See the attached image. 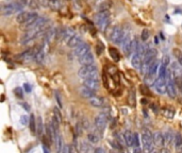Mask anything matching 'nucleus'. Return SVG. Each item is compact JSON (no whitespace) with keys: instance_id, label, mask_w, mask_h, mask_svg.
I'll return each instance as SVG.
<instances>
[{"instance_id":"25","label":"nucleus","mask_w":182,"mask_h":153,"mask_svg":"<svg viewBox=\"0 0 182 153\" xmlns=\"http://www.w3.org/2000/svg\"><path fill=\"white\" fill-rule=\"evenodd\" d=\"M174 145H175L176 150L177 151H182V136H181V134H179V133L175 134Z\"/></svg>"},{"instance_id":"17","label":"nucleus","mask_w":182,"mask_h":153,"mask_svg":"<svg viewBox=\"0 0 182 153\" xmlns=\"http://www.w3.org/2000/svg\"><path fill=\"white\" fill-rule=\"evenodd\" d=\"M83 43V40H82V37L80 36L79 34H75L74 36H71L70 38H69L67 42H66V45L68 46L69 48H76L78 47V46L80 45V44H82Z\"/></svg>"},{"instance_id":"46","label":"nucleus","mask_w":182,"mask_h":153,"mask_svg":"<svg viewBox=\"0 0 182 153\" xmlns=\"http://www.w3.org/2000/svg\"><path fill=\"white\" fill-rule=\"evenodd\" d=\"M21 106H24V108H26L27 111H30V106L28 104H25V103H21Z\"/></svg>"},{"instance_id":"41","label":"nucleus","mask_w":182,"mask_h":153,"mask_svg":"<svg viewBox=\"0 0 182 153\" xmlns=\"http://www.w3.org/2000/svg\"><path fill=\"white\" fill-rule=\"evenodd\" d=\"M135 95H134V92H131V94H130L129 96V102L130 104H131L132 106H134V102H135Z\"/></svg>"},{"instance_id":"26","label":"nucleus","mask_w":182,"mask_h":153,"mask_svg":"<svg viewBox=\"0 0 182 153\" xmlns=\"http://www.w3.org/2000/svg\"><path fill=\"white\" fill-rule=\"evenodd\" d=\"M164 137H165V146H168L172 143H174L175 135L170 130H167L166 132L164 133Z\"/></svg>"},{"instance_id":"19","label":"nucleus","mask_w":182,"mask_h":153,"mask_svg":"<svg viewBox=\"0 0 182 153\" xmlns=\"http://www.w3.org/2000/svg\"><path fill=\"white\" fill-rule=\"evenodd\" d=\"M29 15H30V12L21 11V12H19L18 13L17 17H16V21H17L19 25H24L27 21V19H28V17H29Z\"/></svg>"},{"instance_id":"14","label":"nucleus","mask_w":182,"mask_h":153,"mask_svg":"<svg viewBox=\"0 0 182 153\" xmlns=\"http://www.w3.org/2000/svg\"><path fill=\"white\" fill-rule=\"evenodd\" d=\"M153 139H154V145L158 148H162L165 146V137H164V133L157 131L153 133Z\"/></svg>"},{"instance_id":"8","label":"nucleus","mask_w":182,"mask_h":153,"mask_svg":"<svg viewBox=\"0 0 182 153\" xmlns=\"http://www.w3.org/2000/svg\"><path fill=\"white\" fill-rule=\"evenodd\" d=\"M167 94L170 98L175 99L177 97V89H176V83H175L174 78L172 74L167 72Z\"/></svg>"},{"instance_id":"24","label":"nucleus","mask_w":182,"mask_h":153,"mask_svg":"<svg viewBox=\"0 0 182 153\" xmlns=\"http://www.w3.org/2000/svg\"><path fill=\"white\" fill-rule=\"evenodd\" d=\"M47 6L52 11H58L61 8L60 0H47Z\"/></svg>"},{"instance_id":"38","label":"nucleus","mask_w":182,"mask_h":153,"mask_svg":"<svg viewBox=\"0 0 182 153\" xmlns=\"http://www.w3.org/2000/svg\"><path fill=\"white\" fill-rule=\"evenodd\" d=\"M141 146V141H140V136L137 133H134V136H133V147H140Z\"/></svg>"},{"instance_id":"42","label":"nucleus","mask_w":182,"mask_h":153,"mask_svg":"<svg viewBox=\"0 0 182 153\" xmlns=\"http://www.w3.org/2000/svg\"><path fill=\"white\" fill-rule=\"evenodd\" d=\"M24 89H25V92H31V90H32L31 85H30L29 83H25L24 84Z\"/></svg>"},{"instance_id":"34","label":"nucleus","mask_w":182,"mask_h":153,"mask_svg":"<svg viewBox=\"0 0 182 153\" xmlns=\"http://www.w3.org/2000/svg\"><path fill=\"white\" fill-rule=\"evenodd\" d=\"M174 54L176 56V58H177V61H178V63H179V65H181L182 66V51L180 50V49H175Z\"/></svg>"},{"instance_id":"37","label":"nucleus","mask_w":182,"mask_h":153,"mask_svg":"<svg viewBox=\"0 0 182 153\" xmlns=\"http://www.w3.org/2000/svg\"><path fill=\"white\" fill-rule=\"evenodd\" d=\"M103 49H104V45L101 42H98L97 45H96V51H97L98 56H100L101 53L103 52Z\"/></svg>"},{"instance_id":"40","label":"nucleus","mask_w":182,"mask_h":153,"mask_svg":"<svg viewBox=\"0 0 182 153\" xmlns=\"http://www.w3.org/2000/svg\"><path fill=\"white\" fill-rule=\"evenodd\" d=\"M161 63L164 64V65H167V66H168L169 63H170V58H169L168 56H164L163 58H162V60H161Z\"/></svg>"},{"instance_id":"22","label":"nucleus","mask_w":182,"mask_h":153,"mask_svg":"<svg viewBox=\"0 0 182 153\" xmlns=\"http://www.w3.org/2000/svg\"><path fill=\"white\" fill-rule=\"evenodd\" d=\"M44 130H45V126H44V123H43L42 117H37V119H36V133L40 137H42L43 136Z\"/></svg>"},{"instance_id":"32","label":"nucleus","mask_w":182,"mask_h":153,"mask_svg":"<svg viewBox=\"0 0 182 153\" xmlns=\"http://www.w3.org/2000/svg\"><path fill=\"white\" fill-rule=\"evenodd\" d=\"M149 36H150V33H149V30L148 29H144L142 31V34H141V40H142V42H147L148 38H149Z\"/></svg>"},{"instance_id":"12","label":"nucleus","mask_w":182,"mask_h":153,"mask_svg":"<svg viewBox=\"0 0 182 153\" xmlns=\"http://www.w3.org/2000/svg\"><path fill=\"white\" fill-rule=\"evenodd\" d=\"M90 50H91L90 45H88V44H86V43H82V44H80L78 47L75 48L74 54L77 56V58H80V56H84L85 53L88 52Z\"/></svg>"},{"instance_id":"36","label":"nucleus","mask_w":182,"mask_h":153,"mask_svg":"<svg viewBox=\"0 0 182 153\" xmlns=\"http://www.w3.org/2000/svg\"><path fill=\"white\" fill-rule=\"evenodd\" d=\"M14 94H15V96L18 99H22L24 98V90H22L21 87H16L15 89H14Z\"/></svg>"},{"instance_id":"10","label":"nucleus","mask_w":182,"mask_h":153,"mask_svg":"<svg viewBox=\"0 0 182 153\" xmlns=\"http://www.w3.org/2000/svg\"><path fill=\"white\" fill-rule=\"evenodd\" d=\"M131 64L134 68L141 69L143 67V64H144V56L138 52H134L131 58Z\"/></svg>"},{"instance_id":"5","label":"nucleus","mask_w":182,"mask_h":153,"mask_svg":"<svg viewBox=\"0 0 182 153\" xmlns=\"http://www.w3.org/2000/svg\"><path fill=\"white\" fill-rule=\"evenodd\" d=\"M123 50L126 56H130L132 53H134L137 49V46H138V42H137L136 38H132V40H127L126 43L123 44Z\"/></svg>"},{"instance_id":"44","label":"nucleus","mask_w":182,"mask_h":153,"mask_svg":"<svg viewBox=\"0 0 182 153\" xmlns=\"http://www.w3.org/2000/svg\"><path fill=\"white\" fill-rule=\"evenodd\" d=\"M150 108H151V110H153V112H154V113H159V108H158V105H157V104H154V103H151V104H150Z\"/></svg>"},{"instance_id":"6","label":"nucleus","mask_w":182,"mask_h":153,"mask_svg":"<svg viewBox=\"0 0 182 153\" xmlns=\"http://www.w3.org/2000/svg\"><path fill=\"white\" fill-rule=\"evenodd\" d=\"M34 38H38V32H37L36 28H31L28 31L24 33V35L20 38V45L26 46L27 44H29L30 42L34 40Z\"/></svg>"},{"instance_id":"13","label":"nucleus","mask_w":182,"mask_h":153,"mask_svg":"<svg viewBox=\"0 0 182 153\" xmlns=\"http://www.w3.org/2000/svg\"><path fill=\"white\" fill-rule=\"evenodd\" d=\"M78 62H79L80 65H88V64H93L94 63V54L92 53V51H88L84 54V56L78 58Z\"/></svg>"},{"instance_id":"39","label":"nucleus","mask_w":182,"mask_h":153,"mask_svg":"<svg viewBox=\"0 0 182 153\" xmlns=\"http://www.w3.org/2000/svg\"><path fill=\"white\" fill-rule=\"evenodd\" d=\"M29 121H30V117H28L27 115H22L20 117V123L22 126H26V124H29Z\"/></svg>"},{"instance_id":"3","label":"nucleus","mask_w":182,"mask_h":153,"mask_svg":"<svg viewBox=\"0 0 182 153\" xmlns=\"http://www.w3.org/2000/svg\"><path fill=\"white\" fill-rule=\"evenodd\" d=\"M110 119H111V114L109 113L108 111L100 113L98 116H96L95 119H94V124H95L96 129H97L99 132L102 133L103 131H104V129H106L107 124H108Z\"/></svg>"},{"instance_id":"48","label":"nucleus","mask_w":182,"mask_h":153,"mask_svg":"<svg viewBox=\"0 0 182 153\" xmlns=\"http://www.w3.org/2000/svg\"><path fill=\"white\" fill-rule=\"evenodd\" d=\"M141 102H142V104H147L148 101H147V99H144V98H143L142 100H141Z\"/></svg>"},{"instance_id":"28","label":"nucleus","mask_w":182,"mask_h":153,"mask_svg":"<svg viewBox=\"0 0 182 153\" xmlns=\"http://www.w3.org/2000/svg\"><path fill=\"white\" fill-rule=\"evenodd\" d=\"M167 65H164V64L160 63V67H159V76H162V78H166L167 79Z\"/></svg>"},{"instance_id":"7","label":"nucleus","mask_w":182,"mask_h":153,"mask_svg":"<svg viewBox=\"0 0 182 153\" xmlns=\"http://www.w3.org/2000/svg\"><path fill=\"white\" fill-rule=\"evenodd\" d=\"M153 86L154 89L160 95H164L167 92V79L166 78H162V76H158L154 82H153Z\"/></svg>"},{"instance_id":"30","label":"nucleus","mask_w":182,"mask_h":153,"mask_svg":"<svg viewBox=\"0 0 182 153\" xmlns=\"http://www.w3.org/2000/svg\"><path fill=\"white\" fill-rule=\"evenodd\" d=\"M87 140H88L91 144H94V145H95V144L99 143V137H98L95 133H90V134L87 135Z\"/></svg>"},{"instance_id":"45","label":"nucleus","mask_w":182,"mask_h":153,"mask_svg":"<svg viewBox=\"0 0 182 153\" xmlns=\"http://www.w3.org/2000/svg\"><path fill=\"white\" fill-rule=\"evenodd\" d=\"M95 152H97V153H99V152H106V150L103 148H96L95 149Z\"/></svg>"},{"instance_id":"27","label":"nucleus","mask_w":182,"mask_h":153,"mask_svg":"<svg viewBox=\"0 0 182 153\" xmlns=\"http://www.w3.org/2000/svg\"><path fill=\"white\" fill-rule=\"evenodd\" d=\"M80 152H92V151H95V149H93L91 147V145H88L87 143L85 141H82L81 145H80V149H79Z\"/></svg>"},{"instance_id":"18","label":"nucleus","mask_w":182,"mask_h":153,"mask_svg":"<svg viewBox=\"0 0 182 153\" xmlns=\"http://www.w3.org/2000/svg\"><path fill=\"white\" fill-rule=\"evenodd\" d=\"M79 92L80 95L82 96L83 98H87V99H90V98L94 97L95 95V90L91 89V88H88V87H86L85 85L82 84V86L79 88Z\"/></svg>"},{"instance_id":"31","label":"nucleus","mask_w":182,"mask_h":153,"mask_svg":"<svg viewBox=\"0 0 182 153\" xmlns=\"http://www.w3.org/2000/svg\"><path fill=\"white\" fill-rule=\"evenodd\" d=\"M52 117L54 119H57L59 122L61 123V121H62V114H61V112H60V108H53V115H52Z\"/></svg>"},{"instance_id":"20","label":"nucleus","mask_w":182,"mask_h":153,"mask_svg":"<svg viewBox=\"0 0 182 153\" xmlns=\"http://www.w3.org/2000/svg\"><path fill=\"white\" fill-rule=\"evenodd\" d=\"M109 54H110V56H111V58L114 62L120 61V54H119V51L117 50L116 48H114V47L109 48Z\"/></svg>"},{"instance_id":"47","label":"nucleus","mask_w":182,"mask_h":153,"mask_svg":"<svg viewBox=\"0 0 182 153\" xmlns=\"http://www.w3.org/2000/svg\"><path fill=\"white\" fill-rule=\"evenodd\" d=\"M56 97H57V100H58V103H59V105H60V108H62V103H61V100L59 99V96H58V94L56 95Z\"/></svg>"},{"instance_id":"33","label":"nucleus","mask_w":182,"mask_h":153,"mask_svg":"<svg viewBox=\"0 0 182 153\" xmlns=\"http://www.w3.org/2000/svg\"><path fill=\"white\" fill-rule=\"evenodd\" d=\"M111 8V3L109 1H103L101 4H99L98 6V11H108L109 9Z\"/></svg>"},{"instance_id":"9","label":"nucleus","mask_w":182,"mask_h":153,"mask_svg":"<svg viewBox=\"0 0 182 153\" xmlns=\"http://www.w3.org/2000/svg\"><path fill=\"white\" fill-rule=\"evenodd\" d=\"M38 18H40V16H38V14H37L36 12H30L29 17H28V19H27L26 22L22 25L21 29L29 30V29H31V28H33L34 25H35V22H36Z\"/></svg>"},{"instance_id":"4","label":"nucleus","mask_w":182,"mask_h":153,"mask_svg":"<svg viewBox=\"0 0 182 153\" xmlns=\"http://www.w3.org/2000/svg\"><path fill=\"white\" fill-rule=\"evenodd\" d=\"M96 71H98V69H97V66L94 63L88 64V65H82L81 68L78 70V76L81 79H86L91 74Z\"/></svg>"},{"instance_id":"21","label":"nucleus","mask_w":182,"mask_h":153,"mask_svg":"<svg viewBox=\"0 0 182 153\" xmlns=\"http://www.w3.org/2000/svg\"><path fill=\"white\" fill-rule=\"evenodd\" d=\"M133 136H134V133H132L130 130H126L125 131L124 137H125V140H126L127 146H129V147L133 146Z\"/></svg>"},{"instance_id":"29","label":"nucleus","mask_w":182,"mask_h":153,"mask_svg":"<svg viewBox=\"0 0 182 153\" xmlns=\"http://www.w3.org/2000/svg\"><path fill=\"white\" fill-rule=\"evenodd\" d=\"M29 127L32 133H36V119H35L34 115L32 114L30 116V121H29Z\"/></svg>"},{"instance_id":"35","label":"nucleus","mask_w":182,"mask_h":153,"mask_svg":"<svg viewBox=\"0 0 182 153\" xmlns=\"http://www.w3.org/2000/svg\"><path fill=\"white\" fill-rule=\"evenodd\" d=\"M164 116L166 117L167 119H173L175 116V111L174 110H169V108H166L164 110Z\"/></svg>"},{"instance_id":"2","label":"nucleus","mask_w":182,"mask_h":153,"mask_svg":"<svg viewBox=\"0 0 182 153\" xmlns=\"http://www.w3.org/2000/svg\"><path fill=\"white\" fill-rule=\"evenodd\" d=\"M142 143L144 150L148 152H152L154 150V139H153V133L150 130L145 129L142 133Z\"/></svg>"},{"instance_id":"23","label":"nucleus","mask_w":182,"mask_h":153,"mask_svg":"<svg viewBox=\"0 0 182 153\" xmlns=\"http://www.w3.org/2000/svg\"><path fill=\"white\" fill-rule=\"evenodd\" d=\"M90 104L94 108H101L103 105V99L97 97V96H94V97L90 98Z\"/></svg>"},{"instance_id":"15","label":"nucleus","mask_w":182,"mask_h":153,"mask_svg":"<svg viewBox=\"0 0 182 153\" xmlns=\"http://www.w3.org/2000/svg\"><path fill=\"white\" fill-rule=\"evenodd\" d=\"M83 85H85L86 87L91 88L93 90H97L100 87V82L98 79H83Z\"/></svg>"},{"instance_id":"11","label":"nucleus","mask_w":182,"mask_h":153,"mask_svg":"<svg viewBox=\"0 0 182 153\" xmlns=\"http://www.w3.org/2000/svg\"><path fill=\"white\" fill-rule=\"evenodd\" d=\"M45 58V51H44V47L42 46H36L35 47V52H34V58L33 61L37 64H42Z\"/></svg>"},{"instance_id":"1","label":"nucleus","mask_w":182,"mask_h":153,"mask_svg":"<svg viewBox=\"0 0 182 153\" xmlns=\"http://www.w3.org/2000/svg\"><path fill=\"white\" fill-rule=\"evenodd\" d=\"M95 21L96 25L98 26V28L102 31L107 29L110 25V21H111V14H110V11H98V13L95 16Z\"/></svg>"},{"instance_id":"16","label":"nucleus","mask_w":182,"mask_h":153,"mask_svg":"<svg viewBox=\"0 0 182 153\" xmlns=\"http://www.w3.org/2000/svg\"><path fill=\"white\" fill-rule=\"evenodd\" d=\"M34 52H35V47L30 48V49H27V50L24 51L21 54H19L18 58H20L21 61L29 62V61H31V60L34 58Z\"/></svg>"},{"instance_id":"43","label":"nucleus","mask_w":182,"mask_h":153,"mask_svg":"<svg viewBox=\"0 0 182 153\" xmlns=\"http://www.w3.org/2000/svg\"><path fill=\"white\" fill-rule=\"evenodd\" d=\"M82 126H83L84 130H87L88 128H90V124H88V121H87V119H86V118L83 119V121H82Z\"/></svg>"}]
</instances>
